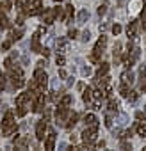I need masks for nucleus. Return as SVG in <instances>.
<instances>
[{
  "instance_id": "f257e3e1",
  "label": "nucleus",
  "mask_w": 146,
  "mask_h": 151,
  "mask_svg": "<svg viewBox=\"0 0 146 151\" xmlns=\"http://www.w3.org/2000/svg\"><path fill=\"white\" fill-rule=\"evenodd\" d=\"M68 116H69V110H68V107H64V105H59V109L55 110V123L57 124H66V121H68Z\"/></svg>"
},
{
  "instance_id": "f03ea898",
  "label": "nucleus",
  "mask_w": 146,
  "mask_h": 151,
  "mask_svg": "<svg viewBox=\"0 0 146 151\" xmlns=\"http://www.w3.org/2000/svg\"><path fill=\"white\" fill-rule=\"evenodd\" d=\"M23 13L29 14V16H36V14H39V13H41V0H32L30 4H27V9H25Z\"/></svg>"
},
{
  "instance_id": "7ed1b4c3",
  "label": "nucleus",
  "mask_w": 146,
  "mask_h": 151,
  "mask_svg": "<svg viewBox=\"0 0 146 151\" xmlns=\"http://www.w3.org/2000/svg\"><path fill=\"white\" fill-rule=\"evenodd\" d=\"M84 123H86V126L87 128H91V130H98V119H96V116L95 114H86V117H84Z\"/></svg>"
},
{
  "instance_id": "20e7f679",
  "label": "nucleus",
  "mask_w": 146,
  "mask_h": 151,
  "mask_svg": "<svg viewBox=\"0 0 146 151\" xmlns=\"http://www.w3.org/2000/svg\"><path fill=\"white\" fill-rule=\"evenodd\" d=\"M34 80H36L38 84H41V86H46V82H48V75L39 68V69L34 71Z\"/></svg>"
},
{
  "instance_id": "39448f33",
  "label": "nucleus",
  "mask_w": 146,
  "mask_h": 151,
  "mask_svg": "<svg viewBox=\"0 0 146 151\" xmlns=\"http://www.w3.org/2000/svg\"><path fill=\"white\" fill-rule=\"evenodd\" d=\"M139 55H141V50H139V48H132V53L128 55V59H126V64H125V66L130 69V68L135 64V60L139 59Z\"/></svg>"
},
{
  "instance_id": "423d86ee",
  "label": "nucleus",
  "mask_w": 146,
  "mask_h": 151,
  "mask_svg": "<svg viewBox=\"0 0 146 151\" xmlns=\"http://www.w3.org/2000/svg\"><path fill=\"white\" fill-rule=\"evenodd\" d=\"M45 132H46V121H39L36 124V139L45 140Z\"/></svg>"
},
{
  "instance_id": "0eeeda50",
  "label": "nucleus",
  "mask_w": 146,
  "mask_h": 151,
  "mask_svg": "<svg viewBox=\"0 0 146 151\" xmlns=\"http://www.w3.org/2000/svg\"><path fill=\"white\" fill-rule=\"evenodd\" d=\"M95 139H96V132H95V130H91V128H86V130L82 132V140H84L86 144H91V142H95Z\"/></svg>"
},
{
  "instance_id": "6e6552de",
  "label": "nucleus",
  "mask_w": 146,
  "mask_h": 151,
  "mask_svg": "<svg viewBox=\"0 0 146 151\" xmlns=\"http://www.w3.org/2000/svg\"><path fill=\"white\" fill-rule=\"evenodd\" d=\"M55 11H53V7L52 9H46L45 11V14H43V22H45V25H52L53 22H55Z\"/></svg>"
},
{
  "instance_id": "1a4fd4ad",
  "label": "nucleus",
  "mask_w": 146,
  "mask_h": 151,
  "mask_svg": "<svg viewBox=\"0 0 146 151\" xmlns=\"http://www.w3.org/2000/svg\"><path fill=\"white\" fill-rule=\"evenodd\" d=\"M13 124H16V123H14V114H13V112H6V116H4V119H2V130H4V128H9V126H13Z\"/></svg>"
},
{
  "instance_id": "9d476101",
  "label": "nucleus",
  "mask_w": 146,
  "mask_h": 151,
  "mask_svg": "<svg viewBox=\"0 0 146 151\" xmlns=\"http://www.w3.org/2000/svg\"><path fill=\"white\" fill-rule=\"evenodd\" d=\"M121 82H123V86H132V84H134V73H132L130 69L123 71V75H121Z\"/></svg>"
},
{
  "instance_id": "9b49d317",
  "label": "nucleus",
  "mask_w": 146,
  "mask_h": 151,
  "mask_svg": "<svg viewBox=\"0 0 146 151\" xmlns=\"http://www.w3.org/2000/svg\"><path fill=\"white\" fill-rule=\"evenodd\" d=\"M53 146H55V133L50 132V133L46 135V139H45V149H46V151H52Z\"/></svg>"
},
{
  "instance_id": "f8f14e48",
  "label": "nucleus",
  "mask_w": 146,
  "mask_h": 151,
  "mask_svg": "<svg viewBox=\"0 0 146 151\" xmlns=\"http://www.w3.org/2000/svg\"><path fill=\"white\" fill-rule=\"evenodd\" d=\"M105 45H107V37L105 36H102L100 39H98V43H96V46H95V53H98V55H102L103 53V50H105Z\"/></svg>"
},
{
  "instance_id": "ddd939ff",
  "label": "nucleus",
  "mask_w": 146,
  "mask_h": 151,
  "mask_svg": "<svg viewBox=\"0 0 146 151\" xmlns=\"http://www.w3.org/2000/svg\"><path fill=\"white\" fill-rule=\"evenodd\" d=\"M77 119H79V114H77V112H69V116H68V121H66V124H64V126H66L68 130H71L73 126L77 124Z\"/></svg>"
},
{
  "instance_id": "4468645a",
  "label": "nucleus",
  "mask_w": 146,
  "mask_h": 151,
  "mask_svg": "<svg viewBox=\"0 0 146 151\" xmlns=\"http://www.w3.org/2000/svg\"><path fill=\"white\" fill-rule=\"evenodd\" d=\"M39 36H41L39 32H36L32 36V52H38V53H41V50H43L41 45H39Z\"/></svg>"
},
{
  "instance_id": "2eb2a0df",
  "label": "nucleus",
  "mask_w": 146,
  "mask_h": 151,
  "mask_svg": "<svg viewBox=\"0 0 146 151\" xmlns=\"http://www.w3.org/2000/svg\"><path fill=\"white\" fill-rule=\"evenodd\" d=\"M126 32H128V37H130V39H135V37H137V22H132Z\"/></svg>"
},
{
  "instance_id": "dca6fc26",
  "label": "nucleus",
  "mask_w": 146,
  "mask_h": 151,
  "mask_svg": "<svg viewBox=\"0 0 146 151\" xmlns=\"http://www.w3.org/2000/svg\"><path fill=\"white\" fill-rule=\"evenodd\" d=\"M11 80H13V87H14V89L23 87V84H25V80H23L22 77H16V75H11Z\"/></svg>"
},
{
  "instance_id": "f3484780",
  "label": "nucleus",
  "mask_w": 146,
  "mask_h": 151,
  "mask_svg": "<svg viewBox=\"0 0 146 151\" xmlns=\"http://www.w3.org/2000/svg\"><path fill=\"white\" fill-rule=\"evenodd\" d=\"M71 16H73V7H71V6L68 4V6L64 7V14H62V20H64V22L68 23V22L71 20Z\"/></svg>"
},
{
  "instance_id": "a211bd4d",
  "label": "nucleus",
  "mask_w": 146,
  "mask_h": 151,
  "mask_svg": "<svg viewBox=\"0 0 146 151\" xmlns=\"http://www.w3.org/2000/svg\"><path fill=\"white\" fill-rule=\"evenodd\" d=\"M135 132H137V135L144 137V135H146V121H141V123H137V124H135Z\"/></svg>"
},
{
  "instance_id": "6ab92c4d",
  "label": "nucleus",
  "mask_w": 146,
  "mask_h": 151,
  "mask_svg": "<svg viewBox=\"0 0 146 151\" xmlns=\"http://www.w3.org/2000/svg\"><path fill=\"white\" fill-rule=\"evenodd\" d=\"M109 68H111V66H109L107 62H102V66H100L98 71H96V77H105V75L109 73Z\"/></svg>"
},
{
  "instance_id": "aec40b11",
  "label": "nucleus",
  "mask_w": 146,
  "mask_h": 151,
  "mask_svg": "<svg viewBox=\"0 0 146 151\" xmlns=\"http://www.w3.org/2000/svg\"><path fill=\"white\" fill-rule=\"evenodd\" d=\"M87 18H89V13L84 9V11H80V13L77 14V23H80V25H82V23H86V22H87Z\"/></svg>"
},
{
  "instance_id": "412c9836",
  "label": "nucleus",
  "mask_w": 146,
  "mask_h": 151,
  "mask_svg": "<svg viewBox=\"0 0 146 151\" xmlns=\"http://www.w3.org/2000/svg\"><path fill=\"white\" fill-rule=\"evenodd\" d=\"M27 100H30L29 93H22V94L16 98V105H25V103H27Z\"/></svg>"
},
{
  "instance_id": "4be33fe9",
  "label": "nucleus",
  "mask_w": 146,
  "mask_h": 151,
  "mask_svg": "<svg viewBox=\"0 0 146 151\" xmlns=\"http://www.w3.org/2000/svg\"><path fill=\"white\" fill-rule=\"evenodd\" d=\"M9 27V20L4 13H0V29H7Z\"/></svg>"
},
{
  "instance_id": "5701e85b",
  "label": "nucleus",
  "mask_w": 146,
  "mask_h": 151,
  "mask_svg": "<svg viewBox=\"0 0 146 151\" xmlns=\"http://www.w3.org/2000/svg\"><path fill=\"white\" fill-rule=\"evenodd\" d=\"M91 98H93V91H91V89H86V91H84V94H82V100H84L86 103H89V101H91Z\"/></svg>"
},
{
  "instance_id": "b1692460",
  "label": "nucleus",
  "mask_w": 146,
  "mask_h": 151,
  "mask_svg": "<svg viewBox=\"0 0 146 151\" xmlns=\"http://www.w3.org/2000/svg\"><path fill=\"white\" fill-rule=\"evenodd\" d=\"M118 101H114V100H111L109 101V114H114V112H118Z\"/></svg>"
},
{
  "instance_id": "393cba45",
  "label": "nucleus",
  "mask_w": 146,
  "mask_h": 151,
  "mask_svg": "<svg viewBox=\"0 0 146 151\" xmlns=\"http://www.w3.org/2000/svg\"><path fill=\"white\" fill-rule=\"evenodd\" d=\"M27 107H29V105H18V110H16L18 117H23V116L27 114Z\"/></svg>"
},
{
  "instance_id": "a878e982",
  "label": "nucleus",
  "mask_w": 146,
  "mask_h": 151,
  "mask_svg": "<svg viewBox=\"0 0 146 151\" xmlns=\"http://www.w3.org/2000/svg\"><path fill=\"white\" fill-rule=\"evenodd\" d=\"M71 101H73V98H71L69 94H66V96L61 100V105H64V107H69V105H71Z\"/></svg>"
},
{
  "instance_id": "bb28decb",
  "label": "nucleus",
  "mask_w": 146,
  "mask_h": 151,
  "mask_svg": "<svg viewBox=\"0 0 146 151\" xmlns=\"http://www.w3.org/2000/svg\"><path fill=\"white\" fill-rule=\"evenodd\" d=\"M22 36H23V32H22V30H13V32H11V39H13V41H18Z\"/></svg>"
},
{
  "instance_id": "cd10ccee",
  "label": "nucleus",
  "mask_w": 146,
  "mask_h": 151,
  "mask_svg": "<svg viewBox=\"0 0 146 151\" xmlns=\"http://www.w3.org/2000/svg\"><path fill=\"white\" fill-rule=\"evenodd\" d=\"M16 130H18V128H16V124H13V126H9V128H4V130H2V133H4V135H11V133H14Z\"/></svg>"
},
{
  "instance_id": "c85d7f7f",
  "label": "nucleus",
  "mask_w": 146,
  "mask_h": 151,
  "mask_svg": "<svg viewBox=\"0 0 146 151\" xmlns=\"http://www.w3.org/2000/svg\"><path fill=\"white\" fill-rule=\"evenodd\" d=\"M11 45H13V39H6V41L2 43V52L9 50V48H11Z\"/></svg>"
},
{
  "instance_id": "c756f323",
  "label": "nucleus",
  "mask_w": 146,
  "mask_h": 151,
  "mask_svg": "<svg viewBox=\"0 0 146 151\" xmlns=\"http://www.w3.org/2000/svg\"><path fill=\"white\" fill-rule=\"evenodd\" d=\"M119 53H121V43L116 41V45H114V57H119Z\"/></svg>"
},
{
  "instance_id": "7c9ffc66",
  "label": "nucleus",
  "mask_w": 146,
  "mask_h": 151,
  "mask_svg": "<svg viewBox=\"0 0 146 151\" xmlns=\"http://www.w3.org/2000/svg\"><path fill=\"white\" fill-rule=\"evenodd\" d=\"M93 98H95L96 101H100V100L103 98V94H102V89H96V91H93Z\"/></svg>"
},
{
  "instance_id": "2f4dec72",
  "label": "nucleus",
  "mask_w": 146,
  "mask_h": 151,
  "mask_svg": "<svg viewBox=\"0 0 146 151\" xmlns=\"http://www.w3.org/2000/svg\"><path fill=\"white\" fill-rule=\"evenodd\" d=\"M11 6H13V2H11V0H6L4 4H0V7H2L4 11H9V9H11Z\"/></svg>"
},
{
  "instance_id": "473e14b6",
  "label": "nucleus",
  "mask_w": 146,
  "mask_h": 151,
  "mask_svg": "<svg viewBox=\"0 0 146 151\" xmlns=\"http://www.w3.org/2000/svg\"><path fill=\"white\" fill-rule=\"evenodd\" d=\"M77 36H79V32L75 29H69V32H68V37L69 39H77Z\"/></svg>"
},
{
  "instance_id": "72a5a7b5",
  "label": "nucleus",
  "mask_w": 146,
  "mask_h": 151,
  "mask_svg": "<svg viewBox=\"0 0 146 151\" xmlns=\"http://www.w3.org/2000/svg\"><path fill=\"white\" fill-rule=\"evenodd\" d=\"M126 100H128V101H135V100H137V93H135V91H130L128 96H126Z\"/></svg>"
},
{
  "instance_id": "f704fd0d",
  "label": "nucleus",
  "mask_w": 146,
  "mask_h": 151,
  "mask_svg": "<svg viewBox=\"0 0 146 151\" xmlns=\"http://www.w3.org/2000/svg\"><path fill=\"white\" fill-rule=\"evenodd\" d=\"M53 11H55V16L62 20V7H61V6H57V7H53Z\"/></svg>"
},
{
  "instance_id": "c9c22d12",
  "label": "nucleus",
  "mask_w": 146,
  "mask_h": 151,
  "mask_svg": "<svg viewBox=\"0 0 146 151\" xmlns=\"http://www.w3.org/2000/svg\"><path fill=\"white\" fill-rule=\"evenodd\" d=\"M84 43H87L89 39H91V34H89V30H86V32H82V37H80Z\"/></svg>"
},
{
  "instance_id": "e433bc0d",
  "label": "nucleus",
  "mask_w": 146,
  "mask_h": 151,
  "mask_svg": "<svg viewBox=\"0 0 146 151\" xmlns=\"http://www.w3.org/2000/svg\"><path fill=\"white\" fill-rule=\"evenodd\" d=\"M55 62H57L59 66H64V62H66V60H64V55H59V53H57V57H55Z\"/></svg>"
},
{
  "instance_id": "4c0bfd02",
  "label": "nucleus",
  "mask_w": 146,
  "mask_h": 151,
  "mask_svg": "<svg viewBox=\"0 0 146 151\" xmlns=\"http://www.w3.org/2000/svg\"><path fill=\"white\" fill-rule=\"evenodd\" d=\"M4 66H6V69H11L14 64H13V57H9V59H6V62H4Z\"/></svg>"
},
{
  "instance_id": "58836bf2",
  "label": "nucleus",
  "mask_w": 146,
  "mask_h": 151,
  "mask_svg": "<svg viewBox=\"0 0 146 151\" xmlns=\"http://www.w3.org/2000/svg\"><path fill=\"white\" fill-rule=\"evenodd\" d=\"M128 93H130V91H128V87H126V86H123V87L119 89V94H121L123 98H126V96H128Z\"/></svg>"
},
{
  "instance_id": "ea45409f",
  "label": "nucleus",
  "mask_w": 146,
  "mask_h": 151,
  "mask_svg": "<svg viewBox=\"0 0 146 151\" xmlns=\"http://www.w3.org/2000/svg\"><path fill=\"white\" fill-rule=\"evenodd\" d=\"M118 123H119V124H126V123H128V117H126L125 114H121V116L118 117Z\"/></svg>"
},
{
  "instance_id": "a19ab883",
  "label": "nucleus",
  "mask_w": 146,
  "mask_h": 151,
  "mask_svg": "<svg viewBox=\"0 0 146 151\" xmlns=\"http://www.w3.org/2000/svg\"><path fill=\"white\" fill-rule=\"evenodd\" d=\"M80 71H82V75H84V77H89V75H91V68H89V66H84Z\"/></svg>"
},
{
  "instance_id": "79ce46f5",
  "label": "nucleus",
  "mask_w": 146,
  "mask_h": 151,
  "mask_svg": "<svg viewBox=\"0 0 146 151\" xmlns=\"http://www.w3.org/2000/svg\"><path fill=\"white\" fill-rule=\"evenodd\" d=\"M105 13H107V4H102V6L98 7V14L102 16V14H105Z\"/></svg>"
},
{
  "instance_id": "37998d69",
  "label": "nucleus",
  "mask_w": 146,
  "mask_h": 151,
  "mask_svg": "<svg viewBox=\"0 0 146 151\" xmlns=\"http://www.w3.org/2000/svg\"><path fill=\"white\" fill-rule=\"evenodd\" d=\"M89 60H91V62H98V60H100V55H98V53H95V52H93V53H91V55H89Z\"/></svg>"
},
{
  "instance_id": "c03bdc74",
  "label": "nucleus",
  "mask_w": 146,
  "mask_h": 151,
  "mask_svg": "<svg viewBox=\"0 0 146 151\" xmlns=\"http://www.w3.org/2000/svg\"><path fill=\"white\" fill-rule=\"evenodd\" d=\"M50 116H52L50 109H45V114H43V121H50Z\"/></svg>"
},
{
  "instance_id": "a18cd8bd",
  "label": "nucleus",
  "mask_w": 146,
  "mask_h": 151,
  "mask_svg": "<svg viewBox=\"0 0 146 151\" xmlns=\"http://www.w3.org/2000/svg\"><path fill=\"white\" fill-rule=\"evenodd\" d=\"M103 123H105V126H107V128H112V119H111V116H109V114L105 116V121H103Z\"/></svg>"
},
{
  "instance_id": "49530a36",
  "label": "nucleus",
  "mask_w": 146,
  "mask_h": 151,
  "mask_svg": "<svg viewBox=\"0 0 146 151\" xmlns=\"http://www.w3.org/2000/svg\"><path fill=\"white\" fill-rule=\"evenodd\" d=\"M16 147H20V149H25V147H27V139H22V140L16 144Z\"/></svg>"
},
{
  "instance_id": "de8ad7c7",
  "label": "nucleus",
  "mask_w": 146,
  "mask_h": 151,
  "mask_svg": "<svg viewBox=\"0 0 146 151\" xmlns=\"http://www.w3.org/2000/svg\"><path fill=\"white\" fill-rule=\"evenodd\" d=\"M119 32H121V27H119L118 23H116V25H112V34H114V36H118Z\"/></svg>"
},
{
  "instance_id": "09e8293b",
  "label": "nucleus",
  "mask_w": 146,
  "mask_h": 151,
  "mask_svg": "<svg viewBox=\"0 0 146 151\" xmlns=\"http://www.w3.org/2000/svg\"><path fill=\"white\" fill-rule=\"evenodd\" d=\"M132 133H134L132 130H126V132H123V135H119V137H121V139H130V137H132Z\"/></svg>"
},
{
  "instance_id": "8fccbe9b",
  "label": "nucleus",
  "mask_w": 146,
  "mask_h": 151,
  "mask_svg": "<svg viewBox=\"0 0 146 151\" xmlns=\"http://www.w3.org/2000/svg\"><path fill=\"white\" fill-rule=\"evenodd\" d=\"M119 147H121V149H132V144H130V142H125V140H123V142L119 144Z\"/></svg>"
},
{
  "instance_id": "3c124183",
  "label": "nucleus",
  "mask_w": 146,
  "mask_h": 151,
  "mask_svg": "<svg viewBox=\"0 0 146 151\" xmlns=\"http://www.w3.org/2000/svg\"><path fill=\"white\" fill-rule=\"evenodd\" d=\"M6 89V78H4V75H2V80H0V91H4Z\"/></svg>"
},
{
  "instance_id": "603ef678",
  "label": "nucleus",
  "mask_w": 146,
  "mask_h": 151,
  "mask_svg": "<svg viewBox=\"0 0 146 151\" xmlns=\"http://www.w3.org/2000/svg\"><path fill=\"white\" fill-rule=\"evenodd\" d=\"M135 117H137V119H141V121H146V116H144L142 112H137V114H135Z\"/></svg>"
},
{
  "instance_id": "864d4df0",
  "label": "nucleus",
  "mask_w": 146,
  "mask_h": 151,
  "mask_svg": "<svg viewBox=\"0 0 146 151\" xmlns=\"http://www.w3.org/2000/svg\"><path fill=\"white\" fill-rule=\"evenodd\" d=\"M59 77H61V78H66V77H68V73H66L64 69H59Z\"/></svg>"
},
{
  "instance_id": "5fc2aeb1",
  "label": "nucleus",
  "mask_w": 146,
  "mask_h": 151,
  "mask_svg": "<svg viewBox=\"0 0 146 151\" xmlns=\"http://www.w3.org/2000/svg\"><path fill=\"white\" fill-rule=\"evenodd\" d=\"M52 87H53V91H57V87H59V82H57V80H53V82H52Z\"/></svg>"
},
{
  "instance_id": "6e6d98bb",
  "label": "nucleus",
  "mask_w": 146,
  "mask_h": 151,
  "mask_svg": "<svg viewBox=\"0 0 146 151\" xmlns=\"http://www.w3.org/2000/svg\"><path fill=\"white\" fill-rule=\"evenodd\" d=\"M96 147H98V149H102V147H105V142H103V140H102V142H98V144H96Z\"/></svg>"
},
{
  "instance_id": "4d7b16f0",
  "label": "nucleus",
  "mask_w": 146,
  "mask_h": 151,
  "mask_svg": "<svg viewBox=\"0 0 146 151\" xmlns=\"http://www.w3.org/2000/svg\"><path fill=\"white\" fill-rule=\"evenodd\" d=\"M141 18H142V22H146V6H144V11H142V14H141Z\"/></svg>"
},
{
  "instance_id": "13d9d810",
  "label": "nucleus",
  "mask_w": 146,
  "mask_h": 151,
  "mask_svg": "<svg viewBox=\"0 0 146 151\" xmlns=\"http://www.w3.org/2000/svg\"><path fill=\"white\" fill-rule=\"evenodd\" d=\"M38 32H39V34H43V32H46V29H45V25H41V27H39V30H38Z\"/></svg>"
},
{
  "instance_id": "bf43d9fd",
  "label": "nucleus",
  "mask_w": 146,
  "mask_h": 151,
  "mask_svg": "<svg viewBox=\"0 0 146 151\" xmlns=\"http://www.w3.org/2000/svg\"><path fill=\"white\" fill-rule=\"evenodd\" d=\"M41 53H43V55H45V57H48V53H50V52H48V50H46V48H43V50H41Z\"/></svg>"
},
{
  "instance_id": "052dcab7",
  "label": "nucleus",
  "mask_w": 146,
  "mask_h": 151,
  "mask_svg": "<svg viewBox=\"0 0 146 151\" xmlns=\"http://www.w3.org/2000/svg\"><path fill=\"white\" fill-rule=\"evenodd\" d=\"M38 64H39V66H41V68H45V66H46V60H39V62H38Z\"/></svg>"
},
{
  "instance_id": "680f3d73",
  "label": "nucleus",
  "mask_w": 146,
  "mask_h": 151,
  "mask_svg": "<svg viewBox=\"0 0 146 151\" xmlns=\"http://www.w3.org/2000/svg\"><path fill=\"white\" fill-rule=\"evenodd\" d=\"M77 89H79V91H84V84H82V82H80V84H79V86H77Z\"/></svg>"
},
{
  "instance_id": "e2e57ef3",
  "label": "nucleus",
  "mask_w": 146,
  "mask_h": 151,
  "mask_svg": "<svg viewBox=\"0 0 146 151\" xmlns=\"http://www.w3.org/2000/svg\"><path fill=\"white\" fill-rule=\"evenodd\" d=\"M53 2H61V0H53Z\"/></svg>"
},
{
  "instance_id": "0e129e2a",
  "label": "nucleus",
  "mask_w": 146,
  "mask_h": 151,
  "mask_svg": "<svg viewBox=\"0 0 146 151\" xmlns=\"http://www.w3.org/2000/svg\"><path fill=\"white\" fill-rule=\"evenodd\" d=\"M0 77H2V71H0Z\"/></svg>"
}]
</instances>
